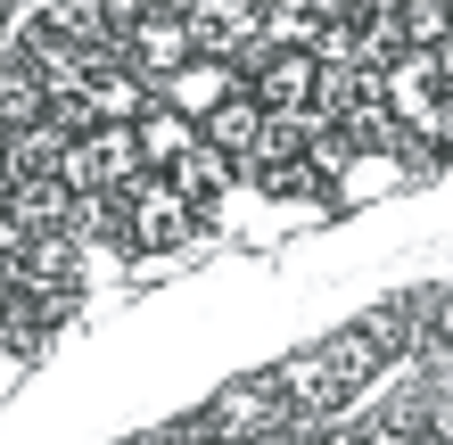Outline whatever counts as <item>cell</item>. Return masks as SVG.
<instances>
[{
    "label": "cell",
    "mask_w": 453,
    "mask_h": 445,
    "mask_svg": "<svg viewBox=\"0 0 453 445\" xmlns=\"http://www.w3.org/2000/svg\"><path fill=\"white\" fill-rule=\"evenodd\" d=\"M198 133H206V149H223L231 165H239V157H256V141H264V108L248 99V83H239V91L223 99V108L198 124Z\"/></svg>",
    "instance_id": "obj_10"
},
{
    "label": "cell",
    "mask_w": 453,
    "mask_h": 445,
    "mask_svg": "<svg viewBox=\"0 0 453 445\" xmlns=\"http://www.w3.org/2000/svg\"><path fill=\"white\" fill-rule=\"evenodd\" d=\"M124 198H132V256H149V265H157V256H190L206 240V223L190 215V198H181L165 173L132 181Z\"/></svg>",
    "instance_id": "obj_2"
},
{
    "label": "cell",
    "mask_w": 453,
    "mask_h": 445,
    "mask_svg": "<svg viewBox=\"0 0 453 445\" xmlns=\"http://www.w3.org/2000/svg\"><path fill=\"white\" fill-rule=\"evenodd\" d=\"M132 74H141L149 91H165L181 66H198V50H190V0H149V17H141V34H132Z\"/></svg>",
    "instance_id": "obj_3"
},
{
    "label": "cell",
    "mask_w": 453,
    "mask_h": 445,
    "mask_svg": "<svg viewBox=\"0 0 453 445\" xmlns=\"http://www.w3.org/2000/svg\"><path fill=\"white\" fill-rule=\"evenodd\" d=\"M404 58H412V42H404V0H363V66L388 74V66H404Z\"/></svg>",
    "instance_id": "obj_11"
},
{
    "label": "cell",
    "mask_w": 453,
    "mask_h": 445,
    "mask_svg": "<svg viewBox=\"0 0 453 445\" xmlns=\"http://www.w3.org/2000/svg\"><path fill=\"white\" fill-rule=\"evenodd\" d=\"M132 133H141V157H149V173H173L181 157H190V149L206 141V133H198V124L181 116V108H165V99H157V108H149L141 124H132Z\"/></svg>",
    "instance_id": "obj_8"
},
{
    "label": "cell",
    "mask_w": 453,
    "mask_h": 445,
    "mask_svg": "<svg viewBox=\"0 0 453 445\" xmlns=\"http://www.w3.org/2000/svg\"><path fill=\"white\" fill-rule=\"evenodd\" d=\"M404 42L437 58V50L453 42V0H404Z\"/></svg>",
    "instance_id": "obj_14"
},
{
    "label": "cell",
    "mask_w": 453,
    "mask_h": 445,
    "mask_svg": "<svg viewBox=\"0 0 453 445\" xmlns=\"http://www.w3.org/2000/svg\"><path fill=\"white\" fill-rule=\"evenodd\" d=\"M239 83H248V99L264 116H305L322 66H313V50H248L239 58Z\"/></svg>",
    "instance_id": "obj_4"
},
{
    "label": "cell",
    "mask_w": 453,
    "mask_h": 445,
    "mask_svg": "<svg viewBox=\"0 0 453 445\" xmlns=\"http://www.w3.org/2000/svg\"><path fill=\"white\" fill-rule=\"evenodd\" d=\"M66 149H74V141H58V124L42 116V124H25V133H9V157H0V173H9L17 190H25V181H58Z\"/></svg>",
    "instance_id": "obj_7"
},
{
    "label": "cell",
    "mask_w": 453,
    "mask_h": 445,
    "mask_svg": "<svg viewBox=\"0 0 453 445\" xmlns=\"http://www.w3.org/2000/svg\"><path fill=\"white\" fill-rule=\"evenodd\" d=\"M313 347L330 355V372H338L346 387H355V396H363L371 380H380V363H388V355H380V338H371L363 322H346V330H330V338H313Z\"/></svg>",
    "instance_id": "obj_12"
},
{
    "label": "cell",
    "mask_w": 453,
    "mask_h": 445,
    "mask_svg": "<svg viewBox=\"0 0 453 445\" xmlns=\"http://www.w3.org/2000/svg\"><path fill=\"white\" fill-rule=\"evenodd\" d=\"M190 50L206 66H239L264 50V0H190Z\"/></svg>",
    "instance_id": "obj_5"
},
{
    "label": "cell",
    "mask_w": 453,
    "mask_h": 445,
    "mask_svg": "<svg viewBox=\"0 0 453 445\" xmlns=\"http://www.w3.org/2000/svg\"><path fill=\"white\" fill-rule=\"evenodd\" d=\"M338 141L355 149V157H395V149H404V124H395L388 99H363V108L338 116Z\"/></svg>",
    "instance_id": "obj_13"
},
{
    "label": "cell",
    "mask_w": 453,
    "mask_h": 445,
    "mask_svg": "<svg viewBox=\"0 0 453 445\" xmlns=\"http://www.w3.org/2000/svg\"><path fill=\"white\" fill-rule=\"evenodd\" d=\"M17 380H25V355H9V347H0V396H9Z\"/></svg>",
    "instance_id": "obj_16"
},
{
    "label": "cell",
    "mask_w": 453,
    "mask_h": 445,
    "mask_svg": "<svg viewBox=\"0 0 453 445\" xmlns=\"http://www.w3.org/2000/svg\"><path fill=\"white\" fill-rule=\"evenodd\" d=\"M380 190H404V173H395V157H355V173L338 181V206H371Z\"/></svg>",
    "instance_id": "obj_15"
},
{
    "label": "cell",
    "mask_w": 453,
    "mask_h": 445,
    "mask_svg": "<svg viewBox=\"0 0 453 445\" xmlns=\"http://www.w3.org/2000/svg\"><path fill=\"white\" fill-rule=\"evenodd\" d=\"M288 421H297V404L280 396V380L273 372H248V380H223L173 445H280Z\"/></svg>",
    "instance_id": "obj_1"
},
{
    "label": "cell",
    "mask_w": 453,
    "mask_h": 445,
    "mask_svg": "<svg viewBox=\"0 0 453 445\" xmlns=\"http://www.w3.org/2000/svg\"><path fill=\"white\" fill-rule=\"evenodd\" d=\"M231 91H239V66H206V58H198V66H181V74H173V83L157 91V99H165V108H181L190 124H206V116H215Z\"/></svg>",
    "instance_id": "obj_9"
},
{
    "label": "cell",
    "mask_w": 453,
    "mask_h": 445,
    "mask_svg": "<svg viewBox=\"0 0 453 445\" xmlns=\"http://www.w3.org/2000/svg\"><path fill=\"white\" fill-rule=\"evenodd\" d=\"M165 181H173L181 198H190V215H198V223H206V215H231V198H239V165H231L223 149H206V141L181 157Z\"/></svg>",
    "instance_id": "obj_6"
}]
</instances>
